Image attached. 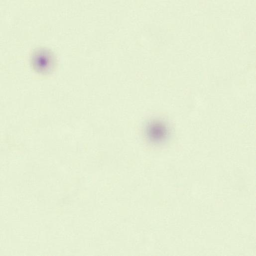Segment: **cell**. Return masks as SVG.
Instances as JSON below:
<instances>
[{
    "label": "cell",
    "mask_w": 256,
    "mask_h": 256,
    "mask_svg": "<svg viewBox=\"0 0 256 256\" xmlns=\"http://www.w3.org/2000/svg\"><path fill=\"white\" fill-rule=\"evenodd\" d=\"M33 69L41 74H48L55 68V60L53 54L47 48H39L34 50L31 56Z\"/></svg>",
    "instance_id": "1"
}]
</instances>
